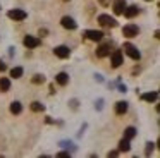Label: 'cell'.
Instances as JSON below:
<instances>
[{
    "instance_id": "ffe728a7",
    "label": "cell",
    "mask_w": 160,
    "mask_h": 158,
    "mask_svg": "<svg viewBox=\"0 0 160 158\" xmlns=\"http://www.w3.org/2000/svg\"><path fill=\"white\" fill-rule=\"evenodd\" d=\"M134 136H136V129H134V127H126V131H124V137H126V139H132Z\"/></svg>"
},
{
    "instance_id": "8992f818",
    "label": "cell",
    "mask_w": 160,
    "mask_h": 158,
    "mask_svg": "<svg viewBox=\"0 0 160 158\" xmlns=\"http://www.w3.org/2000/svg\"><path fill=\"white\" fill-rule=\"evenodd\" d=\"M53 53L57 55L59 58H67L71 55V50L67 47H64V45H60V47H55L53 48Z\"/></svg>"
},
{
    "instance_id": "277c9868",
    "label": "cell",
    "mask_w": 160,
    "mask_h": 158,
    "mask_svg": "<svg viewBox=\"0 0 160 158\" xmlns=\"http://www.w3.org/2000/svg\"><path fill=\"white\" fill-rule=\"evenodd\" d=\"M7 16L11 17V19H14V21H24L26 17H28V14H26L22 9H12V10H9Z\"/></svg>"
},
{
    "instance_id": "ba28073f",
    "label": "cell",
    "mask_w": 160,
    "mask_h": 158,
    "mask_svg": "<svg viewBox=\"0 0 160 158\" xmlns=\"http://www.w3.org/2000/svg\"><path fill=\"white\" fill-rule=\"evenodd\" d=\"M138 12H139V7L138 5H129V7L126 5V9H124V12H122V14H124L128 19H132L134 16H138Z\"/></svg>"
},
{
    "instance_id": "2e32d148",
    "label": "cell",
    "mask_w": 160,
    "mask_h": 158,
    "mask_svg": "<svg viewBox=\"0 0 160 158\" xmlns=\"http://www.w3.org/2000/svg\"><path fill=\"white\" fill-rule=\"evenodd\" d=\"M9 88H11V79L0 77V91H9Z\"/></svg>"
},
{
    "instance_id": "5bb4252c",
    "label": "cell",
    "mask_w": 160,
    "mask_h": 158,
    "mask_svg": "<svg viewBox=\"0 0 160 158\" xmlns=\"http://www.w3.org/2000/svg\"><path fill=\"white\" fill-rule=\"evenodd\" d=\"M157 98H158V93L157 91H152V93H143L141 95V100H145V101H157Z\"/></svg>"
},
{
    "instance_id": "44dd1931",
    "label": "cell",
    "mask_w": 160,
    "mask_h": 158,
    "mask_svg": "<svg viewBox=\"0 0 160 158\" xmlns=\"http://www.w3.org/2000/svg\"><path fill=\"white\" fill-rule=\"evenodd\" d=\"M31 110H33V112H43V110H45V106H43L40 101H33L31 103Z\"/></svg>"
},
{
    "instance_id": "e0dca14e",
    "label": "cell",
    "mask_w": 160,
    "mask_h": 158,
    "mask_svg": "<svg viewBox=\"0 0 160 158\" xmlns=\"http://www.w3.org/2000/svg\"><path fill=\"white\" fill-rule=\"evenodd\" d=\"M11 112L14 113V115L21 113V112H22V105H21L19 101H12V103H11Z\"/></svg>"
},
{
    "instance_id": "4316f807",
    "label": "cell",
    "mask_w": 160,
    "mask_h": 158,
    "mask_svg": "<svg viewBox=\"0 0 160 158\" xmlns=\"http://www.w3.org/2000/svg\"><path fill=\"white\" fill-rule=\"evenodd\" d=\"M100 3H102V5H108L110 2H108V0H100Z\"/></svg>"
},
{
    "instance_id": "83f0119b",
    "label": "cell",
    "mask_w": 160,
    "mask_h": 158,
    "mask_svg": "<svg viewBox=\"0 0 160 158\" xmlns=\"http://www.w3.org/2000/svg\"><path fill=\"white\" fill-rule=\"evenodd\" d=\"M146 2H152V0H146Z\"/></svg>"
},
{
    "instance_id": "484cf974",
    "label": "cell",
    "mask_w": 160,
    "mask_h": 158,
    "mask_svg": "<svg viewBox=\"0 0 160 158\" xmlns=\"http://www.w3.org/2000/svg\"><path fill=\"white\" fill-rule=\"evenodd\" d=\"M119 155V151H110V153H108V156H117Z\"/></svg>"
},
{
    "instance_id": "4fadbf2b",
    "label": "cell",
    "mask_w": 160,
    "mask_h": 158,
    "mask_svg": "<svg viewBox=\"0 0 160 158\" xmlns=\"http://www.w3.org/2000/svg\"><path fill=\"white\" fill-rule=\"evenodd\" d=\"M126 112H128V103L126 101H117L115 103V113H117V115H124Z\"/></svg>"
},
{
    "instance_id": "30bf717a",
    "label": "cell",
    "mask_w": 160,
    "mask_h": 158,
    "mask_svg": "<svg viewBox=\"0 0 160 158\" xmlns=\"http://www.w3.org/2000/svg\"><path fill=\"white\" fill-rule=\"evenodd\" d=\"M107 55H110V45H108V43L100 45V47L97 48V57L103 58V57H107Z\"/></svg>"
},
{
    "instance_id": "d6986e66",
    "label": "cell",
    "mask_w": 160,
    "mask_h": 158,
    "mask_svg": "<svg viewBox=\"0 0 160 158\" xmlns=\"http://www.w3.org/2000/svg\"><path fill=\"white\" fill-rule=\"evenodd\" d=\"M131 150V144H129V139H122L121 143H119V151H129Z\"/></svg>"
},
{
    "instance_id": "ac0fdd59",
    "label": "cell",
    "mask_w": 160,
    "mask_h": 158,
    "mask_svg": "<svg viewBox=\"0 0 160 158\" xmlns=\"http://www.w3.org/2000/svg\"><path fill=\"white\" fill-rule=\"evenodd\" d=\"M22 67H12L11 69V77H14V79H19L22 76Z\"/></svg>"
},
{
    "instance_id": "cb8c5ba5",
    "label": "cell",
    "mask_w": 160,
    "mask_h": 158,
    "mask_svg": "<svg viewBox=\"0 0 160 158\" xmlns=\"http://www.w3.org/2000/svg\"><path fill=\"white\" fill-rule=\"evenodd\" d=\"M5 69H7V65H5V64H4V62L0 60V72H4V71H5Z\"/></svg>"
},
{
    "instance_id": "5b68a950",
    "label": "cell",
    "mask_w": 160,
    "mask_h": 158,
    "mask_svg": "<svg viewBox=\"0 0 160 158\" xmlns=\"http://www.w3.org/2000/svg\"><path fill=\"white\" fill-rule=\"evenodd\" d=\"M84 36L91 41H100L102 38H103V33H102V31H97V29H88L86 33H84Z\"/></svg>"
},
{
    "instance_id": "3957f363",
    "label": "cell",
    "mask_w": 160,
    "mask_h": 158,
    "mask_svg": "<svg viewBox=\"0 0 160 158\" xmlns=\"http://www.w3.org/2000/svg\"><path fill=\"white\" fill-rule=\"evenodd\" d=\"M138 33H139V29L136 24H128V26L122 27V34L126 38H134V36H138Z\"/></svg>"
},
{
    "instance_id": "8fae6325",
    "label": "cell",
    "mask_w": 160,
    "mask_h": 158,
    "mask_svg": "<svg viewBox=\"0 0 160 158\" xmlns=\"http://www.w3.org/2000/svg\"><path fill=\"white\" fill-rule=\"evenodd\" d=\"M60 24H62L66 29H76V26L78 24L74 22V19L72 17H69V16H66V17H62V21H60Z\"/></svg>"
},
{
    "instance_id": "9c48e42d",
    "label": "cell",
    "mask_w": 160,
    "mask_h": 158,
    "mask_svg": "<svg viewBox=\"0 0 160 158\" xmlns=\"http://www.w3.org/2000/svg\"><path fill=\"white\" fill-rule=\"evenodd\" d=\"M126 0H115L114 2V5H112V9H114V12L117 14V16H121L122 12H124V9H126Z\"/></svg>"
},
{
    "instance_id": "7c38bea8",
    "label": "cell",
    "mask_w": 160,
    "mask_h": 158,
    "mask_svg": "<svg viewBox=\"0 0 160 158\" xmlns=\"http://www.w3.org/2000/svg\"><path fill=\"white\" fill-rule=\"evenodd\" d=\"M121 64H122V52L121 50L112 52V65H114V67H119Z\"/></svg>"
},
{
    "instance_id": "603a6c76",
    "label": "cell",
    "mask_w": 160,
    "mask_h": 158,
    "mask_svg": "<svg viewBox=\"0 0 160 158\" xmlns=\"http://www.w3.org/2000/svg\"><path fill=\"white\" fill-rule=\"evenodd\" d=\"M153 151V143H148L146 144V155H150Z\"/></svg>"
},
{
    "instance_id": "9a60e30c",
    "label": "cell",
    "mask_w": 160,
    "mask_h": 158,
    "mask_svg": "<svg viewBox=\"0 0 160 158\" xmlns=\"http://www.w3.org/2000/svg\"><path fill=\"white\" fill-rule=\"evenodd\" d=\"M55 81L59 82L60 86H66L67 82H69V76H67L66 72H59V74L55 76Z\"/></svg>"
},
{
    "instance_id": "7a4b0ae2",
    "label": "cell",
    "mask_w": 160,
    "mask_h": 158,
    "mask_svg": "<svg viewBox=\"0 0 160 158\" xmlns=\"http://www.w3.org/2000/svg\"><path fill=\"white\" fill-rule=\"evenodd\" d=\"M124 52H126V53H128L129 57L132 58V60H139V57H141L139 50H138V48H136L132 43H126V45H124Z\"/></svg>"
},
{
    "instance_id": "7402d4cb",
    "label": "cell",
    "mask_w": 160,
    "mask_h": 158,
    "mask_svg": "<svg viewBox=\"0 0 160 158\" xmlns=\"http://www.w3.org/2000/svg\"><path fill=\"white\" fill-rule=\"evenodd\" d=\"M33 82H35V84H43V82H45V77H43L42 74H36V76H33Z\"/></svg>"
},
{
    "instance_id": "6da1fadb",
    "label": "cell",
    "mask_w": 160,
    "mask_h": 158,
    "mask_svg": "<svg viewBox=\"0 0 160 158\" xmlns=\"http://www.w3.org/2000/svg\"><path fill=\"white\" fill-rule=\"evenodd\" d=\"M98 22L103 27H115L117 26V21H115L114 17H110L108 14H100V16H98Z\"/></svg>"
},
{
    "instance_id": "d4e9b609",
    "label": "cell",
    "mask_w": 160,
    "mask_h": 158,
    "mask_svg": "<svg viewBox=\"0 0 160 158\" xmlns=\"http://www.w3.org/2000/svg\"><path fill=\"white\" fill-rule=\"evenodd\" d=\"M59 156H60V158H67V156H69V153H66V151H62V153H59Z\"/></svg>"
},
{
    "instance_id": "52a82bcc",
    "label": "cell",
    "mask_w": 160,
    "mask_h": 158,
    "mask_svg": "<svg viewBox=\"0 0 160 158\" xmlns=\"http://www.w3.org/2000/svg\"><path fill=\"white\" fill-rule=\"evenodd\" d=\"M40 43H42V41H40V38H36V36H31V34L24 36V47H28V48H36Z\"/></svg>"
}]
</instances>
